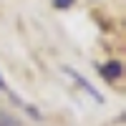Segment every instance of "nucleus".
<instances>
[{"label": "nucleus", "instance_id": "obj_1", "mask_svg": "<svg viewBox=\"0 0 126 126\" xmlns=\"http://www.w3.org/2000/svg\"><path fill=\"white\" fill-rule=\"evenodd\" d=\"M63 73H66V76H71V78H73V81H76V83H78V86H81L83 91H86V93H88V96H91L93 101H98V103L103 101V96H101V93H98V91H96V88H93V86H91V83H88L86 78H83V76H81V73H78L76 68H71V66H66V68H63Z\"/></svg>", "mask_w": 126, "mask_h": 126}, {"label": "nucleus", "instance_id": "obj_2", "mask_svg": "<svg viewBox=\"0 0 126 126\" xmlns=\"http://www.w3.org/2000/svg\"><path fill=\"white\" fill-rule=\"evenodd\" d=\"M101 76L106 78V81H119L124 76V66H121V61H109L106 66H101Z\"/></svg>", "mask_w": 126, "mask_h": 126}, {"label": "nucleus", "instance_id": "obj_3", "mask_svg": "<svg viewBox=\"0 0 126 126\" xmlns=\"http://www.w3.org/2000/svg\"><path fill=\"white\" fill-rule=\"evenodd\" d=\"M76 0H53V5L58 8V10H66V8H71Z\"/></svg>", "mask_w": 126, "mask_h": 126}, {"label": "nucleus", "instance_id": "obj_4", "mask_svg": "<svg viewBox=\"0 0 126 126\" xmlns=\"http://www.w3.org/2000/svg\"><path fill=\"white\" fill-rule=\"evenodd\" d=\"M0 91H3V93H8V91H10V88H8V83H5L3 78H0Z\"/></svg>", "mask_w": 126, "mask_h": 126}, {"label": "nucleus", "instance_id": "obj_5", "mask_svg": "<svg viewBox=\"0 0 126 126\" xmlns=\"http://www.w3.org/2000/svg\"><path fill=\"white\" fill-rule=\"evenodd\" d=\"M0 126H3V124H0Z\"/></svg>", "mask_w": 126, "mask_h": 126}]
</instances>
